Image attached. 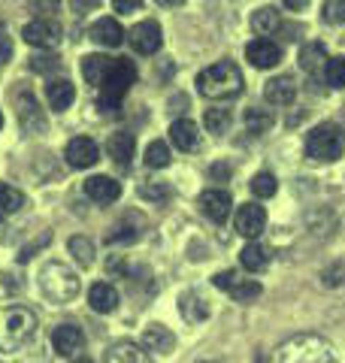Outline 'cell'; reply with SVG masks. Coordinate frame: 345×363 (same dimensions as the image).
I'll list each match as a JSON object with an SVG mask.
<instances>
[{"instance_id":"1","label":"cell","mask_w":345,"mask_h":363,"mask_svg":"<svg viewBox=\"0 0 345 363\" xmlns=\"http://www.w3.org/2000/svg\"><path fill=\"white\" fill-rule=\"evenodd\" d=\"M40 330V318L31 306L21 303H0V351L18 354L28 348Z\"/></svg>"},{"instance_id":"2","label":"cell","mask_w":345,"mask_h":363,"mask_svg":"<svg viewBox=\"0 0 345 363\" xmlns=\"http://www.w3.org/2000/svg\"><path fill=\"white\" fill-rule=\"evenodd\" d=\"M273 363H336L333 345L327 339H321L315 333H300L291 336L275 348Z\"/></svg>"},{"instance_id":"3","label":"cell","mask_w":345,"mask_h":363,"mask_svg":"<svg viewBox=\"0 0 345 363\" xmlns=\"http://www.w3.org/2000/svg\"><path fill=\"white\" fill-rule=\"evenodd\" d=\"M197 88L209 100H230L243 91V73L234 61H218L197 76Z\"/></svg>"},{"instance_id":"4","label":"cell","mask_w":345,"mask_h":363,"mask_svg":"<svg viewBox=\"0 0 345 363\" xmlns=\"http://www.w3.org/2000/svg\"><path fill=\"white\" fill-rule=\"evenodd\" d=\"M345 152V130L342 124L336 121H324L318 124V128L309 130L306 136V155L312 157V161H336V157H342Z\"/></svg>"},{"instance_id":"5","label":"cell","mask_w":345,"mask_h":363,"mask_svg":"<svg viewBox=\"0 0 345 363\" xmlns=\"http://www.w3.org/2000/svg\"><path fill=\"white\" fill-rule=\"evenodd\" d=\"M40 288L52 303H67L79 294V276L61 260H49L40 269Z\"/></svg>"},{"instance_id":"6","label":"cell","mask_w":345,"mask_h":363,"mask_svg":"<svg viewBox=\"0 0 345 363\" xmlns=\"http://www.w3.org/2000/svg\"><path fill=\"white\" fill-rule=\"evenodd\" d=\"M136 82V67L128 61V58H115L109 73L103 76V82L97 85L100 88V106L103 109H115L121 104V97L131 91V85Z\"/></svg>"},{"instance_id":"7","label":"cell","mask_w":345,"mask_h":363,"mask_svg":"<svg viewBox=\"0 0 345 363\" xmlns=\"http://www.w3.org/2000/svg\"><path fill=\"white\" fill-rule=\"evenodd\" d=\"M212 281H215V288H221L224 294H230V297H234L236 303H251V300H258V297H261V285H258V281H255V279L239 276L236 269L218 272Z\"/></svg>"},{"instance_id":"8","label":"cell","mask_w":345,"mask_h":363,"mask_svg":"<svg viewBox=\"0 0 345 363\" xmlns=\"http://www.w3.org/2000/svg\"><path fill=\"white\" fill-rule=\"evenodd\" d=\"M61 25H58L55 18H33L28 21L25 28H21V37L25 43L37 45V49H58L61 45Z\"/></svg>"},{"instance_id":"9","label":"cell","mask_w":345,"mask_h":363,"mask_svg":"<svg viewBox=\"0 0 345 363\" xmlns=\"http://www.w3.org/2000/svg\"><path fill=\"white\" fill-rule=\"evenodd\" d=\"M16 116L21 121V128L28 133H43L45 130V116L40 109V100L31 91H18L16 94Z\"/></svg>"},{"instance_id":"10","label":"cell","mask_w":345,"mask_h":363,"mask_svg":"<svg viewBox=\"0 0 345 363\" xmlns=\"http://www.w3.org/2000/svg\"><path fill=\"white\" fill-rule=\"evenodd\" d=\"M64 157L73 169H88V167H94L100 161V149L91 136H76V140L67 143Z\"/></svg>"},{"instance_id":"11","label":"cell","mask_w":345,"mask_h":363,"mask_svg":"<svg viewBox=\"0 0 345 363\" xmlns=\"http://www.w3.org/2000/svg\"><path fill=\"white\" fill-rule=\"evenodd\" d=\"M267 227V209L258 206V203H246V206L236 209V233L246 236V240H258Z\"/></svg>"},{"instance_id":"12","label":"cell","mask_w":345,"mask_h":363,"mask_svg":"<svg viewBox=\"0 0 345 363\" xmlns=\"http://www.w3.org/2000/svg\"><path fill=\"white\" fill-rule=\"evenodd\" d=\"M160 43H164V33H160V25L158 21H140L133 30H131V45L136 55H155L160 49Z\"/></svg>"},{"instance_id":"13","label":"cell","mask_w":345,"mask_h":363,"mask_svg":"<svg viewBox=\"0 0 345 363\" xmlns=\"http://www.w3.org/2000/svg\"><path fill=\"white\" fill-rule=\"evenodd\" d=\"M246 58L258 67V70H270V67H275L282 61V49H279V43H273L267 37H258V40H251L246 45Z\"/></svg>"},{"instance_id":"14","label":"cell","mask_w":345,"mask_h":363,"mask_svg":"<svg viewBox=\"0 0 345 363\" xmlns=\"http://www.w3.org/2000/svg\"><path fill=\"white\" fill-rule=\"evenodd\" d=\"M200 206H203V215L206 218H212L215 224H221L230 218V209H234V200H230L227 191L221 188H209L200 194Z\"/></svg>"},{"instance_id":"15","label":"cell","mask_w":345,"mask_h":363,"mask_svg":"<svg viewBox=\"0 0 345 363\" xmlns=\"http://www.w3.org/2000/svg\"><path fill=\"white\" fill-rule=\"evenodd\" d=\"M88 37L94 40L97 45H103V49H119L128 33H124V28H121L115 18H97L94 25H91Z\"/></svg>"},{"instance_id":"16","label":"cell","mask_w":345,"mask_h":363,"mask_svg":"<svg viewBox=\"0 0 345 363\" xmlns=\"http://www.w3.org/2000/svg\"><path fill=\"white\" fill-rule=\"evenodd\" d=\"M52 345L61 357H73L76 351L85 345V333L79 330L76 324H61V327H55V333H52Z\"/></svg>"},{"instance_id":"17","label":"cell","mask_w":345,"mask_h":363,"mask_svg":"<svg viewBox=\"0 0 345 363\" xmlns=\"http://www.w3.org/2000/svg\"><path fill=\"white\" fill-rule=\"evenodd\" d=\"M85 197L94 203H115L121 197V185L109 176H91L85 182Z\"/></svg>"},{"instance_id":"18","label":"cell","mask_w":345,"mask_h":363,"mask_svg":"<svg viewBox=\"0 0 345 363\" xmlns=\"http://www.w3.org/2000/svg\"><path fill=\"white\" fill-rule=\"evenodd\" d=\"M170 140L179 152H194L200 145V130L191 118H179V121L170 124Z\"/></svg>"},{"instance_id":"19","label":"cell","mask_w":345,"mask_h":363,"mask_svg":"<svg viewBox=\"0 0 345 363\" xmlns=\"http://www.w3.org/2000/svg\"><path fill=\"white\" fill-rule=\"evenodd\" d=\"M88 306L100 315H109L119 309V291H115L109 281H94V285L88 288Z\"/></svg>"},{"instance_id":"20","label":"cell","mask_w":345,"mask_h":363,"mask_svg":"<svg viewBox=\"0 0 345 363\" xmlns=\"http://www.w3.org/2000/svg\"><path fill=\"white\" fill-rule=\"evenodd\" d=\"M263 97H267V104L273 106H291L294 97H297V85L291 76H275L267 82V88H263Z\"/></svg>"},{"instance_id":"21","label":"cell","mask_w":345,"mask_h":363,"mask_svg":"<svg viewBox=\"0 0 345 363\" xmlns=\"http://www.w3.org/2000/svg\"><path fill=\"white\" fill-rule=\"evenodd\" d=\"M106 363H152L148 357V351L133 345V342H115L106 348V354H103Z\"/></svg>"},{"instance_id":"22","label":"cell","mask_w":345,"mask_h":363,"mask_svg":"<svg viewBox=\"0 0 345 363\" xmlns=\"http://www.w3.org/2000/svg\"><path fill=\"white\" fill-rule=\"evenodd\" d=\"M133 149H136V140H133V133H112L109 140H106V155L112 157L119 167H128L131 164V157H133Z\"/></svg>"},{"instance_id":"23","label":"cell","mask_w":345,"mask_h":363,"mask_svg":"<svg viewBox=\"0 0 345 363\" xmlns=\"http://www.w3.org/2000/svg\"><path fill=\"white\" fill-rule=\"evenodd\" d=\"M45 97H49L52 109L64 112V109H70V104L76 100V88H73L70 79H55V82L45 85Z\"/></svg>"},{"instance_id":"24","label":"cell","mask_w":345,"mask_h":363,"mask_svg":"<svg viewBox=\"0 0 345 363\" xmlns=\"http://www.w3.org/2000/svg\"><path fill=\"white\" fill-rule=\"evenodd\" d=\"M239 264H243L246 272H263V269L270 267V252H267V245L248 242L243 252H239Z\"/></svg>"},{"instance_id":"25","label":"cell","mask_w":345,"mask_h":363,"mask_svg":"<svg viewBox=\"0 0 345 363\" xmlns=\"http://www.w3.org/2000/svg\"><path fill=\"white\" fill-rule=\"evenodd\" d=\"M143 345H146V351H160V354H167V351H172V345H176V336H172L167 327L152 324V327H146V333H143Z\"/></svg>"},{"instance_id":"26","label":"cell","mask_w":345,"mask_h":363,"mask_svg":"<svg viewBox=\"0 0 345 363\" xmlns=\"http://www.w3.org/2000/svg\"><path fill=\"white\" fill-rule=\"evenodd\" d=\"M115 58H106V55H88V58H82V76L88 85H100L103 76L109 73Z\"/></svg>"},{"instance_id":"27","label":"cell","mask_w":345,"mask_h":363,"mask_svg":"<svg viewBox=\"0 0 345 363\" xmlns=\"http://www.w3.org/2000/svg\"><path fill=\"white\" fill-rule=\"evenodd\" d=\"M179 309H182V315L188 318V321H206L209 318V306H206V300L200 297V294H194V291H188V294H182V300H179Z\"/></svg>"},{"instance_id":"28","label":"cell","mask_w":345,"mask_h":363,"mask_svg":"<svg viewBox=\"0 0 345 363\" xmlns=\"http://www.w3.org/2000/svg\"><path fill=\"white\" fill-rule=\"evenodd\" d=\"M251 28H255L261 37H270V33H275L282 28V16L275 13L273 6H263V9H258V13L251 16Z\"/></svg>"},{"instance_id":"29","label":"cell","mask_w":345,"mask_h":363,"mask_svg":"<svg viewBox=\"0 0 345 363\" xmlns=\"http://www.w3.org/2000/svg\"><path fill=\"white\" fill-rule=\"evenodd\" d=\"M67 248H70V255H73V260L79 267H91V264H94V242H91L88 236H70Z\"/></svg>"},{"instance_id":"30","label":"cell","mask_w":345,"mask_h":363,"mask_svg":"<svg viewBox=\"0 0 345 363\" xmlns=\"http://www.w3.org/2000/svg\"><path fill=\"white\" fill-rule=\"evenodd\" d=\"M21 206H25V194L18 188L0 182V215H16Z\"/></svg>"},{"instance_id":"31","label":"cell","mask_w":345,"mask_h":363,"mask_svg":"<svg viewBox=\"0 0 345 363\" xmlns=\"http://www.w3.org/2000/svg\"><path fill=\"white\" fill-rule=\"evenodd\" d=\"M275 124V118H273V112H267V109H258V106H251V109H246V128H248V133H267L270 128Z\"/></svg>"},{"instance_id":"32","label":"cell","mask_w":345,"mask_h":363,"mask_svg":"<svg viewBox=\"0 0 345 363\" xmlns=\"http://www.w3.org/2000/svg\"><path fill=\"white\" fill-rule=\"evenodd\" d=\"M170 164V145L164 140H155V143H148V149H146V167H152V169H164Z\"/></svg>"},{"instance_id":"33","label":"cell","mask_w":345,"mask_h":363,"mask_svg":"<svg viewBox=\"0 0 345 363\" xmlns=\"http://www.w3.org/2000/svg\"><path fill=\"white\" fill-rule=\"evenodd\" d=\"M321 64H327V55H324V49H321L318 43H309V45H303V52H300V67H303V70L315 73Z\"/></svg>"},{"instance_id":"34","label":"cell","mask_w":345,"mask_h":363,"mask_svg":"<svg viewBox=\"0 0 345 363\" xmlns=\"http://www.w3.org/2000/svg\"><path fill=\"white\" fill-rule=\"evenodd\" d=\"M324 82L330 88H345V58H327V64H324Z\"/></svg>"},{"instance_id":"35","label":"cell","mask_w":345,"mask_h":363,"mask_svg":"<svg viewBox=\"0 0 345 363\" xmlns=\"http://www.w3.org/2000/svg\"><path fill=\"white\" fill-rule=\"evenodd\" d=\"M275 191H279V185H275V176L273 173H258L255 179H251V194L261 197V200H267L273 197Z\"/></svg>"},{"instance_id":"36","label":"cell","mask_w":345,"mask_h":363,"mask_svg":"<svg viewBox=\"0 0 345 363\" xmlns=\"http://www.w3.org/2000/svg\"><path fill=\"white\" fill-rule=\"evenodd\" d=\"M203 124L209 133H224L230 128V112L227 109H206Z\"/></svg>"},{"instance_id":"37","label":"cell","mask_w":345,"mask_h":363,"mask_svg":"<svg viewBox=\"0 0 345 363\" xmlns=\"http://www.w3.org/2000/svg\"><path fill=\"white\" fill-rule=\"evenodd\" d=\"M136 236H140V230H136L133 224L121 221V224H115V227H112V233L106 236V242H109V245H115V242H133Z\"/></svg>"},{"instance_id":"38","label":"cell","mask_w":345,"mask_h":363,"mask_svg":"<svg viewBox=\"0 0 345 363\" xmlns=\"http://www.w3.org/2000/svg\"><path fill=\"white\" fill-rule=\"evenodd\" d=\"M324 21L327 25H345V0H327L324 4Z\"/></svg>"},{"instance_id":"39","label":"cell","mask_w":345,"mask_h":363,"mask_svg":"<svg viewBox=\"0 0 345 363\" xmlns=\"http://www.w3.org/2000/svg\"><path fill=\"white\" fill-rule=\"evenodd\" d=\"M31 70L33 73H52V70H58V58L55 55H33L31 58Z\"/></svg>"},{"instance_id":"40","label":"cell","mask_w":345,"mask_h":363,"mask_svg":"<svg viewBox=\"0 0 345 363\" xmlns=\"http://www.w3.org/2000/svg\"><path fill=\"white\" fill-rule=\"evenodd\" d=\"M140 194L146 200H164V197H170V188L164 185V182H146V185L140 188Z\"/></svg>"},{"instance_id":"41","label":"cell","mask_w":345,"mask_h":363,"mask_svg":"<svg viewBox=\"0 0 345 363\" xmlns=\"http://www.w3.org/2000/svg\"><path fill=\"white\" fill-rule=\"evenodd\" d=\"M31 9L40 13V18H49L52 13H58V0H31Z\"/></svg>"},{"instance_id":"42","label":"cell","mask_w":345,"mask_h":363,"mask_svg":"<svg viewBox=\"0 0 345 363\" xmlns=\"http://www.w3.org/2000/svg\"><path fill=\"white\" fill-rule=\"evenodd\" d=\"M112 6H115V13L131 16V13H136V9L143 6V0H112Z\"/></svg>"},{"instance_id":"43","label":"cell","mask_w":345,"mask_h":363,"mask_svg":"<svg viewBox=\"0 0 345 363\" xmlns=\"http://www.w3.org/2000/svg\"><path fill=\"white\" fill-rule=\"evenodd\" d=\"M9 55H13V43H9V40H0V64L9 61Z\"/></svg>"},{"instance_id":"44","label":"cell","mask_w":345,"mask_h":363,"mask_svg":"<svg viewBox=\"0 0 345 363\" xmlns=\"http://www.w3.org/2000/svg\"><path fill=\"white\" fill-rule=\"evenodd\" d=\"M306 4H309V0H285V6H288V9H303Z\"/></svg>"},{"instance_id":"45","label":"cell","mask_w":345,"mask_h":363,"mask_svg":"<svg viewBox=\"0 0 345 363\" xmlns=\"http://www.w3.org/2000/svg\"><path fill=\"white\" fill-rule=\"evenodd\" d=\"M155 4H160V6H179V4H185V0H155Z\"/></svg>"},{"instance_id":"46","label":"cell","mask_w":345,"mask_h":363,"mask_svg":"<svg viewBox=\"0 0 345 363\" xmlns=\"http://www.w3.org/2000/svg\"><path fill=\"white\" fill-rule=\"evenodd\" d=\"M73 363H91V360H88V357H79V360H73Z\"/></svg>"},{"instance_id":"47","label":"cell","mask_w":345,"mask_h":363,"mask_svg":"<svg viewBox=\"0 0 345 363\" xmlns=\"http://www.w3.org/2000/svg\"><path fill=\"white\" fill-rule=\"evenodd\" d=\"M0 128H4V116H0Z\"/></svg>"},{"instance_id":"48","label":"cell","mask_w":345,"mask_h":363,"mask_svg":"<svg viewBox=\"0 0 345 363\" xmlns=\"http://www.w3.org/2000/svg\"><path fill=\"white\" fill-rule=\"evenodd\" d=\"M0 218H4V215H0Z\"/></svg>"}]
</instances>
